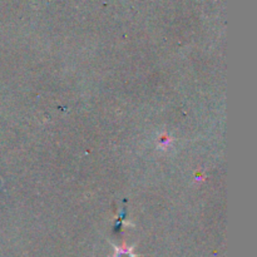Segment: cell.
<instances>
[{
	"label": "cell",
	"mask_w": 257,
	"mask_h": 257,
	"mask_svg": "<svg viewBox=\"0 0 257 257\" xmlns=\"http://www.w3.org/2000/svg\"><path fill=\"white\" fill-rule=\"evenodd\" d=\"M117 257H132V255L128 251H120V252H118Z\"/></svg>",
	"instance_id": "cell-1"
}]
</instances>
